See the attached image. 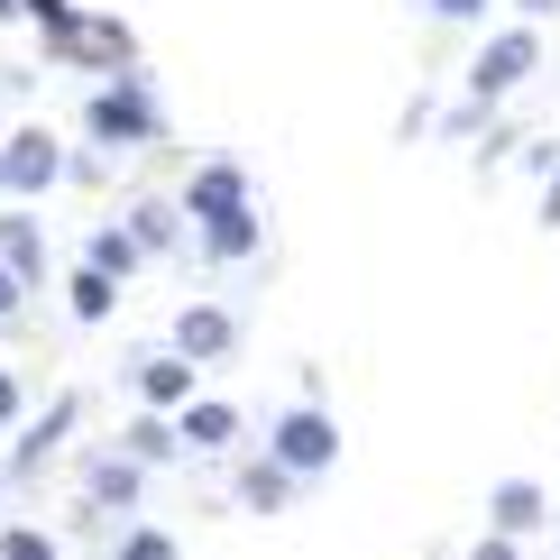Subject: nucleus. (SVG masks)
<instances>
[{
  "mask_svg": "<svg viewBox=\"0 0 560 560\" xmlns=\"http://www.w3.org/2000/svg\"><path fill=\"white\" fill-rule=\"evenodd\" d=\"M83 138L102 156H129V148H156L166 138V120H156V92H148V74H102L92 83V102H83Z\"/></svg>",
  "mask_w": 560,
  "mask_h": 560,
  "instance_id": "nucleus-1",
  "label": "nucleus"
},
{
  "mask_svg": "<svg viewBox=\"0 0 560 560\" xmlns=\"http://www.w3.org/2000/svg\"><path fill=\"white\" fill-rule=\"evenodd\" d=\"M533 65H542V28H533V19L497 28V37L478 46V65H469V102H487V110H497L515 83H533Z\"/></svg>",
  "mask_w": 560,
  "mask_h": 560,
  "instance_id": "nucleus-2",
  "label": "nucleus"
},
{
  "mask_svg": "<svg viewBox=\"0 0 560 560\" xmlns=\"http://www.w3.org/2000/svg\"><path fill=\"white\" fill-rule=\"evenodd\" d=\"M267 451L285 459L294 478H322V469H331V459H340V423H331V413H322V405H294V413H276Z\"/></svg>",
  "mask_w": 560,
  "mask_h": 560,
  "instance_id": "nucleus-3",
  "label": "nucleus"
},
{
  "mask_svg": "<svg viewBox=\"0 0 560 560\" xmlns=\"http://www.w3.org/2000/svg\"><path fill=\"white\" fill-rule=\"evenodd\" d=\"M65 166H74V156H65L46 129H10V138H0V175H10V202L56 194V184H65Z\"/></svg>",
  "mask_w": 560,
  "mask_h": 560,
  "instance_id": "nucleus-4",
  "label": "nucleus"
},
{
  "mask_svg": "<svg viewBox=\"0 0 560 560\" xmlns=\"http://www.w3.org/2000/svg\"><path fill=\"white\" fill-rule=\"evenodd\" d=\"M74 423H83V395H56V405H46L37 423H19V441H10V459H0V469H10V478H37L46 459H56L65 441H74Z\"/></svg>",
  "mask_w": 560,
  "mask_h": 560,
  "instance_id": "nucleus-5",
  "label": "nucleus"
},
{
  "mask_svg": "<svg viewBox=\"0 0 560 560\" xmlns=\"http://www.w3.org/2000/svg\"><path fill=\"white\" fill-rule=\"evenodd\" d=\"M56 65H92V74H129V65H138V37L120 28V19L83 10V19H74V37L56 46Z\"/></svg>",
  "mask_w": 560,
  "mask_h": 560,
  "instance_id": "nucleus-6",
  "label": "nucleus"
},
{
  "mask_svg": "<svg viewBox=\"0 0 560 560\" xmlns=\"http://www.w3.org/2000/svg\"><path fill=\"white\" fill-rule=\"evenodd\" d=\"M248 202H258V194H248V166H230V156H212V166H194V175H184V221H230V212H248Z\"/></svg>",
  "mask_w": 560,
  "mask_h": 560,
  "instance_id": "nucleus-7",
  "label": "nucleus"
},
{
  "mask_svg": "<svg viewBox=\"0 0 560 560\" xmlns=\"http://www.w3.org/2000/svg\"><path fill=\"white\" fill-rule=\"evenodd\" d=\"M194 377H202V368L184 359V349H148V359L129 368L138 405H156V413H184V405H194Z\"/></svg>",
  "mask_w": 560,
  "mask_h": 560,
  "instance_id": "nucleus-8",
  "label": "nucleus"
},
{
  "mask_svg": "<svg viewBox=\"0 0 560 560\" xmlns=\"http://www.w3.org/2000/svg\"><path fill=\"white\" fill-rule=\"evenodd\" d=\"M175 349L194 368L230 359V349H240V313H221V303H184V313H175Z\"/></svg>",
  "mask_w": 560,
  "mask_h": 560,
  "instance_id": "nucleus-9",
  "label": "nucleus"
},
{
  "mask_svg": "<svg viewBox=\"0 0 560 560\" xmlns=\"http://www.w3.org/2000/svg\"><path fill=\"white\" fill-rule=\"evenodd\" d=\"M175 432H184V451H202V459H221V451H240V405H221V395H194V405L175 413Z\"/></svg>",
  "mask_w": 560,
  "mask_h": 560,
  "instance_id": "nucleus-10",
  "label": "nucleus"
},
{
  "mask_svg": "<svg viewBox=\"0 0 560 560\" xmlns=\"http://www.w3.org/2000/svg\"><path fill=\"white\" fill-rule=\"evenodd\" d=\"M138 487H148V459H129L120 441H110L102 459H83V497H92V505H110V515H129Z\"/></svg>",
  "mask_w": 560,
  "mask_h": 560,
  "instance_id": "nucleus-11",
  "label": "nucleus"
},
{
  "mask_svg": "<svg viewBox=\"0 0 560 560\" xmlns=\"http://www.w3.org/2000/svg\"><path fill=\"white\" fill-rule=\"evenodd\" d=\"M487 524L515 533V542H533V533L551 524V497H542L533 478H497V487H487Z\"/></svg>",
  "mask_w": 560,
  "mask_h": 560,
  "instance_id": "nucleus-12",
  "label": "nucleus"
},
{
  "mask_svg": "<svg viewBox=\"0 0 560 560\" xmlns=\"http://www.w3.org/2000/svg\"><path fill=\"white\" fill-rule=\"evenodd\" d=\"M230 487H240V505H248V515H285L303 478H294V469H285V459H276V451H258V459H248V469L230 478Z\"/></svg>",
  "mask_w": 560,
  "mask_h": 560,
  "instance_id": "nucleus-13",
  "label": "nucleus"
},
{
  "mask_svg": "<svg viewBox=\"0 0 560 560\" xmlns=\"http://www.w3.org/2000/svg\"><path fill=\"white\" fill-rule=\"evenodd\" d=\"M0 267H10L19 285H46V230H37V212H0Z\"/></svg>",
  "mask_w": 560,
  "mask_h": 560,
  "instance_id": "nucleus-14",
  "label": "nucleus"
},
{
  "mask_svg": "<svg viewBox=\"0 0 560 560\" xmlns=\"http://www.w3.org/2000/svg\"><path fill=\"white\" fill-rule=\"evenodd\" d=\"M258 240H267L258 202H248V212H230V221H202V258H212V267H248V258H258Z\"/></svg>",
  "mask_w": 560,
  "mask_h": 560,
  "instance_id": "nucleus-15",
  "label": "nucleus"
},
{
  "mask_svg": "<svg viewBox=\"0 0 560 560\" xmlns=\"http://www.w3.org/2000/svg\"><path fill=\"white\" fill-rule=\"evenodd\" d=\"M120 451L129 459H148V469H166V459H184V432H175V413H138V423H120Z\"/></svg>",
  "mask_w": 560,
  "mask_h": 560,
  "instance_id": "nucleus-16",
  "label": "nucleus"
},
{
  "mask_svg": "<svg viewBox=\"0 0 560 560\" xmlns=\"http://www.w3.org/2000/svg\"><path fill=\"white\" fill-rule=\"evenodd\" d=\"M138 258H148V248H138V230H129V221H102V230H92V240H83V267L120 276V285L138 276Z\"/></svg>",
  "mask_w": 560,
  "mask_h": 560,
  "instance_id": "nucleus-17",
  "label": "nucleus"
},
{
  "mask_svg": "<svg viewBox=\"0 0 560 560\" xmlns=\"http://www.w3.org/2000/svg\"><path fill=\"white\" fill-rule=\"evenodd\" d=\"M65 285H74V294H65L74 322H110V303H120V276H102V267H74Z\"/></svg>",
  "mask_w": 560,
  "mask_h": 560,
  "instance_id": "nucleus-18",
  "label": "nucleus"
},
{
  "mask_svg": "<svg viewBox=\"0 0 560 560\" xmlns=\"http://www.w3.org/2000/svg\"><path fill=\"white\" fill-rule=\"evenodd\" d=\"M175 221H184V202H138V212H129V230H138L148 258H166V248H175Z\"/></svg>",
  "mask_w": 560,
  "mask_h": 560,
  "instance_id": "nucleus-19",
  "label": "nucleus"
},
{
  "mask_svg": "<svg viewBox=\"0 0 560 560\" xmlns=\"http://www.w3.org/2000/svg\"><path fill=\"white\" fill-rule=\"evenodd\" d=\"M19 19H37V37H46V56H56V46L74 37V19H83V10H74V0H19Z\"/></svg>",
  "mask_w": 560,
  "mask_h": 560,
  "instance_id": "nucleus-20",
  "label": "nucleus"
},
{
  "mask_svg": "<svg viewBox=\"0 0 560 560\" xmlns=\"http://www.w3.org/2000/svg\"><path fill=\"white\" fill-rule=\"evenodd\" d=\"M0 560H56V533L46 524H0Z\"/></svg>",
  "mask_w": 560,
  "mask_h": 560,
  "instance_id": "nucleus-21",
  "label": "nucleus"
},
{
  "mask_svg": "<svg viewBox=\"0 0 560 560\" xmlns=\"http://www.w3.org/2000/svg\"><path fill=\"white\" fill-rule=\"evenodd\" d=\"M110 560H175V533H156V524H129Z\"/></svg>",
  "mask_w": 560,
  "mask_h": 560,
  "instance_id": "nucleus-22",
  "label": "nucleus"
},
{
  "mask_svg": "<svg viewBox=\"0 0 560 560\" xmlns=\"http://www.w3.org/2000/svg\"><path fill=\"white\" fill-rule=\"evenodd\" d=\"M19 423H28V386H19L10 368H0V432H19Z\"/></svg>",
  "mask_w": 560,
  "mask_h": 560,
  "instance_id": "nucleus-23",
  "label": "nucleus"
},
{
  "mask_svg": "<svg viewBox=\"0 0 560 560\" xmlns=\"http://www.w3.org/2000/svg\"><path fill=\"white\" fill-rule=\"evenodd\" d=\"M423 10L441 19V28H469V19H487V10H497V0H423Z\"/></svg>",
  "mask_w": 560,
  "mask_h": 560,
  "instance_id": "nucleus-24",
  "label": "nucleus"
},
{
  "mask_svg": "<svg viewBox=\"0 0 560 560\" xmlns=\"http://www.w3.org/2000/svg\"><path fill=\"white\" fill-rule=\"evenodd\" d=\"M469 560H524V542H515V533H497V524H487L478 542H469Z\"/></svg>",
  "mask_w": 560,
  "mask_h": 560,
  "instance_id": "nucleus-25",
  "label": "nucleus"
},
{
  "mask_svg": "<svg viewBox=\"0 0 560 560\" xmlns=\"http://www.w3.org/2000/svg\"><path fill=\"white\" fill-rule=\"evenodd\" d=\"M19 303H28V285H19L10 267H0V322H19Z\"/></svg>",
  "mask_w": 560,
  "mask_h": 560,
  "instance_id": "nucleus-26",
  "label": "nucleus"
},
{
  "mask_svg": "<svg viewBox=\"0 0 560 560\" xmlns=\"http://www.w3.org/2000/svg\"><path fill=\"white\" fill-rule=\"evenodd\" d=\"M515 10H524V19H533V28H542V19H551V10H560V0H515Z\"/></svg>",
  "mask_w": 560,
  "mask_h": 560,
  "instance_id": "nucleus-27",
  "label": "nucleus"
},
{
  "mask_svg": "<svg viewBox=\"0 0 560 560\" xmlns=\"http://www.w3.org/2000/svg\"><path fill=\"white\" fill-rule=\"evenodd\" d=\"M542 221H560V175H551V194H542Z\"/></svg>",
  "mask_w": 560,
  "mask_h": 560,
  "instance_id": "nucleus-28",
  "label": "nucleus"
},
{
  "mask_svg": "<svg viewBox=\"0 0 560 560\" xmlns=\"http://www.w3.org/2000/svg\"><path fill=\"white\" fill-rule=\"evenodd\" d=\"M0 19H19V0H0Z\"/></svg>",
  "mask_w": 560,
  "mask_h": 560,
  "instance_id": "nucleus-29",
  "label": "nucleus"
},
{
  "mask_svg": "<svg viewBox=\"0 0 560 560\" xmlns=\"http://www.w3.org/2000/svg\"><path fill=\"white\" fill-rule=\"evenodd\" d=\"M0 92H19V74H0Z\"/></svg>",
  "mask_w": 560,
  "mask_h": 560,
  "instance_id": "nucleus-30",
  "label": "nucleus"
},
{
  "mask_svg": "<svg viewBox=\"0 0 560 560\" xmlns=\"http://www.w3.org/2000/svg\"><path fill=\"white\" fill-rule=\"evenodd\" d=\"M0 202H10V175H0Z\"/></svg>",
  "mask_w": 560,
  "mask_h": 560,
  "instance_id": "nucleus-31",
  "label": "nucleus"
},
{
  "mask_svg": "<svg viewBox=\"0 0 560 560\" xmlns=\"http://www.w3.org/2000/svg\"><path fill=\"white\" fill-rule=\"evenodd\" d=\"M0 487H10V469H0Z\"/></svg>",
  "mask_w": 560,
  "mask_h": 560,
  "instance_id": "nucleus-32",
  "label": "nucleus"
}]
</instances>
